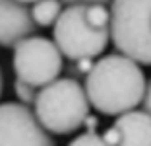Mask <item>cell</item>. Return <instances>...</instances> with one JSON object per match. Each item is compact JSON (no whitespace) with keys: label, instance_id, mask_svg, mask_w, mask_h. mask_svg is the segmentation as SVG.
<instances>
[{"label":"cell","instance_id":"obj_1","mask_svg":"<svg viewBox=\"0 0 151 146\" xmlns=\"http://www.w3.org/2000/svg\"><path fill=\"white\" fill-rule=\"evenodd\" d=\"M83 86L95 111L118 117L134 111L143 101L147 80L142 64L122 53H111L95 62L93 70L85 76Z\"/></svg>","mask_w":151,"mask_h":146},{"label":"cell","instance_id":"obj_2","mask_svg":"<svg viewBox=\"0 0 151 146\" xmlns=\"http://www.w3.org/2000/svg\"><path fill=\"white\" fill-rule=\"evenodd\" d=\"M89 103L85 86L76 78H58L39 90L33 105L39 123L50 134H72L85 125L89 117Z\"/></svg>","mask_w":151,"mask_h":146},{"label":"cell","instance_id":"obj_3","mask_svg":"<svg viewBox=\"0 0 151 146\" xmlns=\"http://www.w3.org/2000/svg\"><path fill=\"white\" fill-rule=\"evenodd\" d=\"M111 43L118 53L151 66V0H112Z\"/></svg>","mask_w":151,"mask_h":146},{"label":"cell","instance_id":"obj_4","mask_svg":"<svg viewBox=\"0 0 151 146\" xmlns=\"http://www.w3.org/2000/svg\"><path fill=\"white\" fill-rule=\"evenodd\" d=\"M52 41L68 61L95 58L105 53L111 27H97L87 18V4H70L52 27Z\"/></svg>","mask_w":151,"mask_h":146},{"label":"cell","instance_id":"obj_5","mask_svg":"<svg viewBox=\"0 0 151 146\" xmlns=\"http://www.w3.org/2000/svg\"><path fill=\"white\" fill-rule=\"evenodd\" d=\"M12 66L16 78L41 90L60 78L64 70V55L54 41L31 35L14 47Z\"/></svg>","mask_w":151,"mask_h":146},{"label":"cell","instance_id":"obj_6","mask_svg":"<svg viewBox=\"0 0 151 146\" xmlns=\"http://www.w3.org/2000/svg\"><path fill=\"white\" fill-rule=\"evenodd\" d=\"M0 146H56L35 111L19 101L0 103Z\"/></svg>","mask_w":151,"mask_h":146},{"label":"cell","instance_id":"obj_7","mask_svg":"<svg viewBox=\"0 0 151 146\" xmlns=\"http://www.w3.org/2000/svg\"><path fill=\"white\" fill-rule=\"evenodd\" d=\"M39 26L31 16V6L18 0H0V47L14 49L35 35Z\"/></svg>","mask_w":151,"mask_h":146},{"label":"cell","instance_id":"obj_8","mask_svg":"<svg viewBox=\"0 0 151 146\" xmlns=\"http://www.w3.org/2000/svg\"><path fill=\"white\" fill-rule=\"evenodd\" d=\"M114 127L120 131V146H151V115L147 111H128L118 115Z\"/></svg>","mask_w":151,"mask_h":146},{"label":"cell","instance_id":"obj_9","mask_svg":"<svg viewBox=\"0 0 151 146\" xmlns=\"http://www.w3.org/2000/svg\"><path fill=\"white\" fill-rule=\"evenodd\" d=\"M62 6H66L62 0H39L31 4V16L39 27H54L64 10Z\"/></svg>","mask_w":151,"mask_h":146},{"label":"cell","instance_id":"obj_10","mask_svg":"<svg viewBox=\"0 0 151 146\" xmlns=\"http://www.w3.org/2000/svg\"><path fill=\"white\" fill-rule=\"evenodd\" d=\"M14 93H16V97L19 99V103H23V105H27V107H33L35 101H37V96H39V88H35V86L16 78L14 80Z\"/></svg>","mask_w":151,"mask_h":146},{"label":"cell","instance_id":"obj_11","mask_svg":"<svg viewBox=\"0 0 151 146\" xmlns=\"http://www.w3.org/2000/svg\"><path fill=\"white\" fill-rule=\"evenodd\" d=\"M68 146H109V144H107L105 140H103L101 134L85 131V133L78 134V137H76V138H74V140H72Z\"/></svg>","mask_w":151,"mask_h":146},{"label":"cell","instance_id":"obj_12","mask_svg":"<svg viewBox=\"0 0 151 146\" xmlns=\"http://www.w3.org/2000/svg\"><path fill=\"white\" fill-rule=\"evenodd\" d=\"M101 137H103V140L107 142L109 146H120V138H122V137H120V131L114 127V125H112L111 128H107Z\"/></svg>","mask_w":151,"mask_h":146},{"label":"cell","instance_id":"obj_13","mask_svg":"<svg viewBox=\"0 0 151 146\" xmlns=\"http://www.w3.org/2000/svg\"><path fill=\"white\" fill-rule=\"evenodd\" d=\"M142 109L151 115V80H147V88H145V96H143V101H142Z\"/></svg>","mask_w":151,"mask_h":146},{"label":"cell","instance_id":"obj_14","mask_svg":"<svg viewBox=\"0 0 151 146\" xmlns=\"http://www.w3.org/2000/svg\"><path fill=\"white\" fill-rule=\"evenodd\" d=\"M97 123H99L97 117H91V115H89L87 119H85V125H83V127H87L89 133H95V127H97Z\"/></svg>","mask_w":151,"mask_h":146},{"label":"cell","instance_id":"obj_15","mask_svg":"<svg viewBox=\"0 0 151 146\" xmlns=\"http://www.w3.org/2000/svg\"><path fill=\"white\" fill-rule=\"evenodd\" d=\"M2 92H4V76H2V70H0V97H2Z\"/></svg>","mask_w":151,"mask_h":146},{"label":"cell","instance_id":"obj_16","mask_svg":"<svg viewBox=\"0 0 151 146\" xmlns=\"http://www.w3.org/2000/svg\"><path fill=\"white\" fill-rule=\"evenodd\" d=\"M18 2H23V4H35V2H39V0H18Z\"/></svg>","mask_w":151,"mask_h":146}]
</instances>
